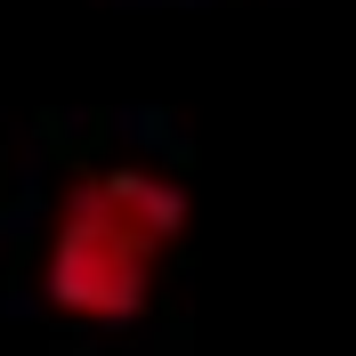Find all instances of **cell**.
Wrapping results in <instances>:
<instances>
[{
    "label": "cell",
    "mask_w": 356,
    "mask_h": 356,
    "mask_svg": "<svg viewBox=\"0 0 356 356\" xmlns=\"http://www.w3.org/2000/svg\"><path fill=\"white\" fill-rule=\"evenodd\" d=\"M178 235H186L178 178L146 170V162L81 170L65 186V202H57V219H49V243H41L49 308L73 316V324H130V316H146Z\"/></svg>",
    "instance_id": "6da1fadb"
}]
</instances>
